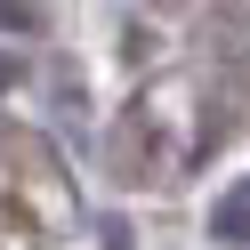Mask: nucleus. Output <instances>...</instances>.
I'll return each mask as SVG.
<instances>
[{
  "mask_svg": "<svg viewBox=\"0 0 250 250\" xmlns=\"http://www.w3.org/2000/svg\"><path fill=\"white\" fill-rule=\"evenodd\" d=\"M218 234H250V186H234V194L218 202Z\"/></svg>",
  "mask_w": 250,
  "mask_h": 250,
  "instance_id": "obj_1",
  "label": "nucleus"
},
{
  "mask_svg": "<svg viewBox=\"0 0 250 250\" xmlns=\"http://www.w3.org/2000/svg\"><path fill=\"white\" fill-rule=\"evenodd\" d=\"M0 33H33V0H0Z\"/></svg>",
  "mask_w": 250,
  "mask_h": 250,
  "instance_id": "obj_2",
  "label": "nucleus"
},
{
  "mask_svg": "<svg viewBox=\"0 0 250 250\" xmlns=\"http://www.w3.org/2000/svg\"><path fill=\"white\" fill-rule=\"evenodd\" d=\"M8 81H17V65H8V57H0V89H8Z\"/></svg>",
  "mask_w": 250,
  "mask_h": 250,
  "instance_id": "obj_3",
  "label": "nucleus"
}]
</instances>
